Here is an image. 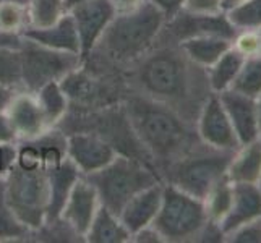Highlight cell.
<instances>
[{
    "label": "cell",
    "instance_id": "44",
    "mask_svg": "<svg viewBox=\"0 0 261 243\" xmlns=\"http://www.w3.org/2000/svg\"><path fill=\"white\" fill-rule=\"evenodd\" d=\"M86 2V0H65V8H67V12L71 10L73 7H76L78 4H83Z\"/></svg>",
    "mask_w": 261,
    "mask_h": 243
},
{
    "label": "cell",
    "instance_id": "7",
    "mask_svg": "<svg viewBox=\"0 0 261 243\" xmlns=\"http://www.w3.org/2000/svg\"><path fill=\"white\" fill-rule=\"evenodd\" d=\"M206 221H208V212L203 200L164 182L163 201L152 222L154 229L163 237V241H196L198 233Z\"/></svg>",
    "mask_w": 261,
    "mask_h": 243
},
{
    "label": "cell",
    "instance_id": "24",
    "mask_svg": "<svg viewBox=\"0 0 261 243\" xmlns=\"http://www.w3.org/2000/svg\"><path fill=\"white\" fill-rule=\"evenodd\" d=\"M34 96L38 99L49 127L57 125L67 115L68 97L62 89L60 81H52V83L44 85Z\"/></svg>",
    "mask_w": 261,
    "mask_h": 243
},
{
    "label": "cell",
    "instance_id": "22",
    "mask_svg": "<svg viewBox=\"0 0 261 243\" xmlns=\"http://www.w3.org/2000/svg\"><path fill=\"white\" fill-rule=\"evenodd\" d=\"M85 240L89 243H125L132 240V233L123 227L119 215L101 204Z\"/></svg>",
    "mask_w": 261,
    "mask_h": 243
},
{
    "label": "cell",
    "instance_id": "49",
    "mask_svg": "<svg viewBox=\"0 0 261 243\" xmlns=\"http://www.w3.org/2000/svg\"><path fill=\"white\" fill-rule=\"evenodd\" d=\"M259 31H261V30H259Z\"/></svg>",
    "mask_w": 261,
    "mask_h": 243
},
{
    "label": "cell",
    "instance_id": "13",
    "mask_svg": "<svg viewBox=\"0 0 261 243\" xmlns=\"http://www.w3.org/2000/svg\"><path fill=\"white\" fill-rule=\"evenodd\" d=\"M99 196L96 188L88 182L85 175L80 177L65 201L60 219L73 230L80 238L85 240L86 232L91 227V222L99 209Z\"/></svg>",
    "mask_w": 261,
    "mask_h": 243
},
{
    "label": "cell",
    "instance_id": "16",
    "mask_svg": "<svg viewBox=\"0 0 261 243\" xmlns=\"http://www.w3.org/2000/svg\"><path fill=\"white\" fill-rule=\"evenodd\" d=\"M163 190L164 182L154 183L137 193L123 206L119 219L132 235L154 222L161 208V201H163Z\"/></svg>",
    "mask_w": 261,
    "mask_h": 243
},
{
    "label": "cell",
    "instance_id": "36",
    "mask_svg": "<svg viewBox=\"0 0 261 243\" xmlns=\"http://www.w3.org/2000/svg\"><path fill=\"white\" fill-rule=\"evenodd\" d=\"M221 2L222 0H187L184 10L193 13H218L222 12Z\"/></svg>",
    "mask_w": 261,
    "mask_h": 243
},
{
    "label": "cell",
    "instance_id": "48",
    "mask_svg": "<svg viewBox=\"0 0 261 243\" xmlns=\"http://www.w3.org/2000/svg\"><path fill=\"white\" fill-rule=\"evenodd\" d=\"M258 185H259V188H261V178H259V182H258Z\"/></svg>",
    "mask_w": 261,
    "mask_h": 243
},
{
    "label": "cell",
    "instance_id": "41",
    "mask_svg": "<svg viewBox=\"0 0 261 243\" xmlns=\"http://www.w3.org/2000/svg\"><path fill=\"white\" fill-rule=\"evenodd\" d=\"M112 7L115 8V13H130L145 2V0H109Z\"/></svg>",
    "mask_w": 261,
    "mask_h": 243
},
{
    "label": "cell",
    "instance_id": "17",
    "mask_svg": "<svg viewBox=\"0 0 261 243\" xmlns=\"http://www.w3.org/2000/svg\"><path fill=\"white\" fill-rule=\"evenodd\" d=\"M21 36L24 39H30L36 44H41L44 47L56 49V50H65L80 56V39L76 33V26L71 15L67 12L60 20L47 26V28H33L26 26L21 31Z\"/></svg>",
    "mask_w": 261,
    "mask_h": 243
},
{
    "label": "cell",
    "instance_id": "35",
    "mask_svg": "<svg viewBox=\"0 0 261 243\" xmlns=\"http://www.w3.org/2000/svg\"><path fill=\"white\" fill-rule=\"evenodd\" d=\"M18 156L15 143H0V177H5Z\"/></svg>",
    "mask_w": 261,
    "mask_h": 243
},
{
    "label": "cell",
    "instance_id": "3",
    "mask_svg": "<svg viewBox=\"0 0 261 243\" xmlns=\"http://www.w3.org/2000/svg\"><path fill=\"white\" fill-rule=\"evenodd\" d=\"M5 195L10 208L24 226L39 230L47 218L49 175L30 140L21 141L18 156L5 175Z\"/></svg>",
    "mask_w": 261,
    "mask_h": 243
},
{
    "label": "cell",
    "instance_id": "33",
    "mask_svg": "<svg viewBox=\"0 0 261 243\" xmlns=\"http://www.w3.org/2000/svg\"><path fill=\"white\" fill-rule=\"evenodd\" d=\"M226 243H261V218L242 224L229 232Z\"/></svg>",
    "mask_w": 261,
    "mask_h": 243
},
{
    "label": "cell",
    "instance_id": "37",
    "mask_svg": "<svg viewBox=\"0 0 261 243\" xmlns=\"http://www.w3.org/2000/svg\"><path fill=\"white\" fill-rule=\"evenodd\" d=\"M149 2L154 4L166 15L167 20H170V18H174L177 13L184 10L187 0H149Z\"/></svg>",
    "mask_w": 261,
    "mask_h": 243
},
{
    "label": "cell",
    "instance_id": "2",
    "mask_svg": "<svg viewBox=\"0 0 261 243\" xmlns=\"http://www.w3.org/2000/svg\"><path fill=\"white\" fill-rule=\"evenodd\" d=\"M122 105L135 134L151 156L161 178L169 166L201 145L195 123L188 122L166 104L132 91L123 99Z\"/></svg>",
    "mask_w": 261,
    "mask_h": 243
},
{
    "label": "cell",
    "instance_id": "1",
    "mask_svg": "<svg viewBox=\"0 0 261 243\" xmlns=\"http://www.w3.org/2000/svg\"><path fill=\"white\" fill-rule=\"evenodd\" d=\"M130 89L169 105L195 123L211 94L206 68L185 56L178 44L156 41L145 56L133 62Z\"/></svg>",
    "mask_w": 261,
    "mask_h": 243
},
{
    "label": "cell",
    "instance_id": "31",
    "mask_svg": "<svg viewBox=\"0 0 261 243\" xmlns=\"http://www.w3.org/2000/svg\"><path fill=\"white\" fill-rule=\"evenodd\" d=\"M0 83L8 86H21L20 50L0 49Z\"/></svg>",
    "mask_w": 261,
    "mask_h": 243
},
{
    "label": "cell",
    "instance_id": "34",
    "mask_svg": "<svg viewBox=\"0 0 261 243\" xmlns=\"http://www.w3.org/2000/svg\"><path fill=\"white\" fill-rule=\"evenodd\" d=\"M196 241H204V243H226V233H224L221 224L214 221H206L203 229L200 230L196 237Z\"/></svg>",
    "mask_w": 261,
    "mask_h": 243
},
{
    "label": "cell",
    "instance_id": "10",
    "mask_svg": "<svg viewBox=\"0 0 261 243\" xmlns=\"http://www.w3.org/2000/svg\"><path fill=\"white\" fill-rule=\"evenodd\" d=\"M195 127L198 138L206 146L230 152L240 148L236 130L218 94H211L206 99L196 117Z\"/></svg>",
    "mask_w": 261,
    "mask_h": 243
},
{
    "label": "cell",
    "instance_id": "28",
    "mask_svg": "<svg viewBox=\"0 0 261 243\" xmlns=\"http://www.w3.org/2000/svg\"><path fill=\"white\" fill-rule=\"evenodd\" d=\"M230 89L255 99L261 94V56L244 60Z\"/></svg>",
    "mask_w": 261,
    "mask_h": 243
},
{
    "label": "cell",
    "instance_id": "8",
    "mask_svg": "<svg viewBox=\"0 0 261 243\" xmlns=\"http://www.w3.org/2000/svg\"><path fill=\"white\" fill-rule=\"evenodd\" d=\"M20 64L21 86L24 91L36 94L44 85L62 81L71 71L78 70L82 67V59L78 53L49 49L24 39L20 49Z\"/></svg>",
    "mask_w": 261,
    "mask_h": 243
},
{
    "label": "cell",
    "instance_id": "42",
    "mask_svg": "<svg viewBox=\"0 0 261 243\" xmlns=\"http://www.w3.org/2000/svg\"><path fill=\"white\" fill-rule=\"evenodd\" d=\"M18 91L13 86L2 85L0 83V112H5L8 109V105L13 101V97Z\"/></svg>",
    "mask_w": 261,
    "mask_h": 243
},
{
    "label": "cell",
    "instance_id": "15",
    "mask_svg": "<svg viewBox=\"0 0 261 243\" xmlns=\"http://www.w3.org/2000/svg\"><path fill=\"white\" fill-rule=\"evenodd\" d=\"M5 112L20 141L33 140L50 128L38 99L33 93H16Z\"/></svg>",
    "mask_w": 261,
    "mask_h": 243
},
{
    "label": "cell",
    "instance_id": "29",
    "mask_svg": "<svg viewBox=\"0 0 261 243\" xmlns=\"http://www.w3.org/2000/svg\"><path fill=\"white\" fill-rule=\"evenodd\" d=\"M226 15L237 31L261 30V0H245Z\"/></svg>",
    "mask_w": 261,
    "mask_h": 243
},
{
    "label": "cell",
    "instance_id": "45",
    "mask_svg": "<svg viewBox=\"0 0 261 243\" xmlns=\"http://www.w3.org/2000/svg\"><path fill=\"white\" fill-rule=\"evenodd\" d=\"M256 109H258V122H259V130H261V94L256 97Z\"/></svg>",
    "mask_w": 261,
    "mask_h": 243
},
{
    "label": "cell",
    "instance_id": "19",
    "mask_svg": "<svg viewBox=\"0 0 261 243\" xmlns=\"http://www.w3.org/2000/svg\"><path fill=\"white\" fill-rule=\"evenodd\" d=\"M49 175V206H47V218L46 222H52L60 219V212L64 209L67 198L73 188L75 182L82 177L80 169L65 157L59 164L47 167Z\"/></svg>",
    "mask_w": 261,
    "mask_h": 243
},
{
    "label": "cell",
    "instance_id": "27",
    "mask_svg": "<svg viewBox=\"0 0 261 243\" xmlns=\"http://www.w3.org/2000/svg\"><path fill=\"white\" fill-rule=\"evenodd\" d=\"M67 13L65 0H28L30 26L47 28Z\"/></svg>",
    "mask_w": 261,
    "mask_h": 243
},
{
    "label": "cell",
    "instance_id": "11",
    "mask_svg": "<svg viewBox=\"0 0 261 243\" xmlns=\"http://www.w3.org/2000/svg\"><path fill=\"white\" fill-rule=\"evenodd\" d=\"M76 26L80 39V59L82 65L91 57L97 41L101 39L107 24L117 15L109 0H86L68 10Z\"/></svg>",
    "mask_w": 261,
    "mask_h": 243
},
{
    "label": "cell",
    "instance_id": "4",
    "mask_svg": "<svg viewBox=\"0 0 261 243\" xmlns=\"http://www.w3.org/2000/svg\"><path fill=\"white\" fill-rule=\"evenodd\" d=\"M166 21V15L154 4L145 0L137 10L115 15L94 50L104 52V57L114 64L132 65L154 46Z\"/></svg>",
    "mask_w": 261,
    "mask_h": 243
},
{
    "label": "cell",
    "instance_id": "47",
    "mask_svg": "<svg viewBox=\"0 0 261 243\" xmlns=\"http://www.w3.org/2000/svg\"><path fill=\"white\" fill-rule=\"evenodd\" d=\"M258 140H259V143H261V131H259V137H258Z\"/></svg>",
    "mask_w": 261,
    "mask_h": 243
},
{
    "label": "cell",
    "instance_id": "21",
    "mask_svg": "<svg viewBox=\"0 0 261 243\" xmlns=\"http://www.w3.org/2000/svg\"><path fill=\"white\" fill-rule=\"evenodd\" d=\"M178 46L196 65L208 68L232 47V41L219 36H195L178 42Z\"/></svg>",
    "mask_w": 261,
    "mask_h": 243
},
{
    "label": "cell",
    "instance_id": "43",
    "mask_svg": "<svg viewBox=\"0 0 261 243\" xmlns=\"http://www.w3.org/2000/svg\"><path fill=\"white\" fill-rule=\"evenodd\" d=\"M242 2H245V0H222V2H221V8H222V12L226 13V12L232 10L233 7H237Z\"/></svg>",
    "mask_w": 261,
    "mask_h": 243
},
{
    "label": "cell",
    "instance_id": "25",
    "mask_svg": "<svg viewBox=\"0 0 261 243\" xmlns=\"http://www.w3.org/2000/svg\"><path fill=\"white\" fill-rule=\"evenodd\" d=\"M232 198H233V183L226 175L211 188L208 196L204 198L208 219L222 224V221L227 218V214L230 211Z\"/></svg>",
    "mask_w": 261,
    "mask_h": 243
},
{
    "label": "cell",
    "instance_id": "5",
    "mask_svg": "<svg viewBox=\"0 0 261 243\" xmlns=\"http://www.w3.org/2000/svg\"><path fill=\"white\" fill-rule=\"evenodd\" d=\"M85 178L96 188L99 203L115 215L137 193L163 182L156 169L123 154H117L107 166L86 174Z\"/></svg>",
    "mask_w": 261,
    "mask_h": 243
},
{
    "label": "cell",
    "instance_id": "18",
    "mask_svg": "<svg viewBox=\"0 0 261 243\" xmlns=\"http://www.w3.org/2000/svg\"><path fill=\"white\" fill-rule=\"evenodd\" d=\"M261 218V188L258 183H233V198L227 218L221 227L224 233L232 232L242 224Z\"/></svg>",
    "mask_w": 261,
    "mask_h": 243
},
{
    "label": "cell",
    "instance_id": "38",
    "mask_svg": "<svg viewBox=\"0 0 261 243\" xmlns=\"http://www.w3.org/2000/svg\"><path fill=\"white\" fill-rule=\"evenodd\" d=\"M23 42H24V38L21 36V33L0 30V49L20 50L23 47Z\"/></svg>",
    "mask_w": 261,
    "mask_h": 243
},
{
    "label": "cell",
    "instance_id": "23",
    "mask_svg": "<svg viewBox=\"0 0 261 243\" xmlns=\"http://www.w3.org/2000/svg\"><path fill=\"white\" fill-rule=\"evenodd\" d=\"M244 60L245 59L236 49L230 47L221 59H218L211 67L206 68V76H208L211 93L219 94L230 89L242 65H244Z\"/></svg>",
    "mask_w": 261,
    "mask_h": 243
},
{
    "label": "cell",
    "instance_id": "14",
    "mask_svg": "<svg viewBox=\"0 0 261 243\" xmlns=\"http://www.w3.org/2000/svg\"><path fill=\"white\" fill-rule=\"evenodd\" d=\"M218 96L232 122V127L236 130L240 145L255 141L261 131L258 122L256 99L233 91V89H227V91L219 93Z\"/></svg>",
    "mask_w": 261,
    "mask_h": 243
},
{
    "label": "cell",
    "instance_id": "6",
    "mask_svg": "<svg viewBox=\"0 0 261 243\" xmlns=\"http://www.w3.org/2000/svg\"><path fill=\"white\" fill-rule=\"evenodd\" d=\"M233 152L214 149L201 145L169 166L163 180L185 193L204 201L211 188L227 175V167Z\"/></svg>",
    "mask_w": 261,
    "mask_h": 243
},
{
    "label": "cell",
    "instance_id": "20",
    "mask_svg": "<svg viewBox=\"0 0 261 243\" xmlns=\"http://www.w3.org/2000/svg\"><path fill=\"white\" fill-rule=\"evenodd\" d=\"M232 183H258L261 178V143L256 138L233 151L227 167Z\"/></svg>",
    "mask_w": 261,
    "mask_h": 243
},
{
    "label": "cell",
    "instance_id": "39",
    "mask_svg": "<svg viewBox=\"0 0 261 243\" xmlns=\"http://www.w3.org/2000/svg\"><path fill=\"white\" fill-rule=\"evenodd\" d=\"M18 137L7 112H0V143H16Z\"/></svg>",
    "mask_w": 261,
    "mask_h": 243
},
{
    "label": "cell",
    "instance_id": "32",
    "mask_svg": "<svg viewBox=\"0 0 261 243\" xmlns=\"http://www.w3.org/2000/svg\"><path fill=\"white\" fill-rule=\"evenodd\" d=\"M232 47L244 59L261 56V31L259 30H242L237 31L232 41Z\"/></svg>",
    "mask_w": 261,
    "mask_h": 243
},
{
    "label": "cell",
    "instance_id": "40",
    "mask_svg": "<svg viewBox=\"0 0 261 243\" xmlns=\"http://www.w3.org/2000/svg\"><path fill=\"white\" fill-rule=\"evenodd\" d=\"M130 241H137V243H146V241H149V243H161V241H163V237L159 235V232L151 224V226L143 227L137 233H133Z\"/></svg>",
    "mask_w": 261,
    "mask_h": 243
},
{
    "label": "cell",
    "instance_id": "30",
    "mask_svg": "<svg viewBox=\"0 0 261 243\" xmlns=\"http://www.w3.org/2000/svg\"><path fill=\"white\" fill-rule=\"evenodd\" d=\"M26 26H30L28 5L5 2L0 5V30L21 33Z\"/></svg>",
    "mask_w": 261,
    "mask_h": 243
},
{
    "label": "cell",
    "instance_id": "9",
    "mask_svg": "<svg viewBox=\"0 0 261 243\" xmlns=\"http://www.w3.org/2000/svg\"><path fill=\"white\" fill-rule=\"evenodd\" d=\"M237 30L229 21L224 12L218 13H193L182 10L174 18L166 21L158 41L182 42L184 39L195 38V36H219L233 41Z\"/></svg>",
    "mask_w": 261,
    "mask_h": 243
},
{
    "label": "cell",
    "instance_id": "26",
    "mask_svg": "<svg viewBox=\"0 0 261 243\" xmlns=\"http://www.w3.org/2000/svg\"><path fill=\"white\" fill-rule=\"evenodd\" d=\"M33 230L16 218L10 208L5 195V177H0V241L21 240L30 235Z\"/></svg>",
    "mask_w": 261,
    "mask_h": 243
},
{
    "label": "cell",
    "instance_id": "12",
    "mask_svg": "<svg viewBox=\"0 0 261 243\" xmlns=\"http://www.w3.org/2000/svg\"><path fill=\"white\" fill-rule=\"evenodd\" d=\"M117 156V151L91 131H73L67 137V157L80 169L82 175L102 169Z\"/></svg>",
    "mask_w": 261,
    "mask_h": 243
},
{
    "label": "cell",
    "instance_id": "46",
    "mask_svg": "<svg viewBox=\"0 0 261 243\" xmlns=\"http://www.w3.org/2000/svg\"><path fill=\"white\" fill-rule=\"evenodd\" d=\"M5 2H16V4H23V5H28V0H0V5L5 4Z\"/></svg>",
    "mask_w": 261,
    "mask_h": 243
}]
</instances>
